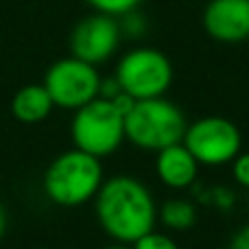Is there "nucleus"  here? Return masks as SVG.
<instances>
[{
	"instance_id": "obj_1",
	"label": "nucleus",
	"mask_w": 249,
	"mask_h": 249,
	"mask_svg": "<svg viewBox=\"0 0 249 249\" xmlns=\"http://www.w3.org/2000/svg\"><path fill=\"white\" fill-rule=\"evenodd\" d=\"M99 225L121 245H133L153 232L158 206L151 190L131 175H114L103 181L94 197Z\"/></svg>"
},
{
	"instance_id": "obj_2",
	"label": "nucleus",
	"mask_w": 249,
	"mask_h": 249,
	"mask_svg": "<svg viewBox=\"0 0 249 249\" xmlns=\"http://www.w3.org/2000/svg\"><path fill=\"white\" fill-rule=\"evenodd\" d=\"M103 164L79 149L57 155L44 173V193L53 203L77 208L96 197L103 186Z\"/></svg>"
},
{
	"instance_id": "obj_3",
	"label": "nucleus",
	"mask_w": 249,
	"mask_h": 249,
	"mask_svg": "<svg viewBox=\"0 0 249 249\" xmlns=\"http://www.w3.org/2000/svg\"><path fill=\"white\" fill-rule=\"evenodd\" d=\"M186 116L168 99L138 101L133 109L124 116V140L144 151H162L184 140Z\"/></svg>"
},
{
	"instance_id": "obj_4",
	"label": "nucleus",
	"mask_w": 249,
	"mask_h": 249,
	"mask_svg": "<svg viewBox=\"0 0 249 249\" xmlns=\"http://www.w3.org/2000/svg\"><path fill=\"white\" fill-rule=\"evenodd\" d=\"M74 149L94 158H107L124 142V116L112 101L94 99L74 112L70 124Z\"/></svg>"
},
{
	"instance_id": "obj_5",
	"label": "nucleus",
	"mask_w": 249,
	"mask_h": 249,
	"mask_svg": "<svg viewBox=\"0 0 249 249\" xmlns=\"http://www.w3.org/2000/svg\"><path fill=\"white\" fill-rule=\"evenodd\" d=\"M116 79L136 101L160 99L173 83L171 59L158 48L140 46L124 53L116 66Z\"/></svg>"
},
{
	"instance_id": "obj_6",
	"label": "nucleus",
	"mask_w": 249,
	"mask_h": 249,
	"mask_svg": "<svg viewBox=\"0 0 249 249\" xmlns=\"http://www.w3.org/2000/svg\"><path fill=\"white\" fill-rule=\"evenodd\" d=\"M44 88L48 90L55 107L77 112L79 107L99 99L101 74L96 72V66L70 55L55 61L46 70Z\"/></svg>"
},
{
	"instance_id": "obj_7",
	"label": "nucleus",
	"mask_w": 249,
	"mask_h": 249,
	"mask_svg": "<svg viewBox=\"0 0 249 249\" xmlns=\"http://www.w3.org/2000/svg\"><path fill=\"white\" fill-rule=\"evenodd\" d=\"M181 142L195 155L199 166H223L241 153L243 136L236 123L223 116H206L186 127Z\"/></svg>"
},
{
	"instance_id": "obj_8",
	"label": "nucleus",
	"mask_w": 249,
	"mask_h": 249,
	"mask_svg": "<svg viewBox=\"0 0 249 249\" xmlns=\"http://www.w3.org/2000/svg\"><path fill=\"white\" fill-rule=\"evenodd\" d=\"M123 39V29L118 18L107 13H92L79 20V24L70 33V51L72 57L99 66L107 61L118 51Z\"/></svg>"
},
{
	"instance_id": "obj_9",
	"label": "nucleus",
	"mask_w": 249,
	"mask_h": 249,
	"mask_svg": "<svg viewBox=\"0 0 249 249\" xmlns=\"http://www.w3.org/2000/svg\"><path fill=\"white\" fill-rule=\"evenodd\" d=\"M203 29L221 44L249 39V0H210L203 9Z\"/></svg>"
},
{
	"instance_id": "obj_10",
	"label": "nucleus",
	"mask_w": 249,
	"mask_h": 249,
	"mask_svg": "<svg viewBox=\"0 0 249 249\" xmlns=\"http://www.w3.org/2000/svg\"><path fill=\"white\" fill-rule=\"evenodd\" d=\"M155 173H158V177L162 179V184H166L168 188L184 190V188H188V186H193V181L197 179L199 162L195 160V155L186 149L184 142H177V144L158 151Z\"/></svg>"
},
{
	"instance_id": "obj_11",
	"label": "nucleus",
	"mask_w": 249,
	"mask_h": 249,
	"mask_svg": "<svg viewBox=\"0 0 249 249\" xmlns=\"http://www.w3.org/2000/svg\"><path fill=\"white\" fill-rule=\"evenodd\" d=\"M55 103L44 83H31V86L20 88L11 99V114L24 124H37L46 121Z\"/></svg>"
},
{
	"instance_id": "obj_12",
	"label": "nucleus",
	"mask_w": 249,
	"mask_h": 249,
	"mask_svg": "<svg viewBox=\"0 0 249 249\" xmlns=\"http://www.w3.org/2000/svg\"><path fill=\"white\" fill-rule=\"evenodd\" d=\"M158 216L164 228L173 230V232H188L197 223V210L186 199H171V201H166L160 208Z\"/></svg>"
},
{
	"instance_id": "obj_13",
	"label": "nucleus",
	"mask_w": 249,
	"mask_h": 249,
	"mask_svg": "<svg viewBox=\"0 0 249 249\" xmlns=\"http://www.w3.org/2000/svg\"><path fill=\"white\" fill-rule=\"evenodd\" d=\"M86 2L99 13L123 18V16H127V13L136 11V9L140 7L142 0H86Z\"/></svg>"
},
{
	"instance_id": "obj_14",
	"label": "nucleus",
	"mask_w": 249,
	"mask_h": 249,
	"mask_svg": "<svg viewBox=\"0 0 249 249\" xmlns=\"http://www.w3.org/2000/svg\"><path fill=\"white\" fill-rule=\"evenodd\" d=\"M131 249H179V247H177V243L168 234L153 230V232L144 234L142 238H138L131 245Z\"/></svg>"
},
{
	"instance_id": "obj_15",
	"label": "nucleus",
	"mask_w": 249,
	"mask_h": 249,
	"mask_svg": "<svg viewBox=\"0 0 249 249\" xmlns=\"http://www.w3.org/2000/svg\"><path fill=\"white\" fill-rule=\"evenodd\" d=\"M232 175L243 188H249V153H238L232 162Z\"/></svg>"
},
{
	"instance_id": "obj_16",
	"label": "nucleus",
	"mask_w": 249,
	"mask_h": 249,
	"mask_svg": "<svg viewBox=\"0 0 249 249\" xmlns=\"http://www.w3.org/2000/svg\"><path fill=\"white\" fill-rule=\"evenodd\" d=\"M121 29H123V33H124V35H129L131 39H136L138 35L144 33V18L136 16V11L127 13V16H123Z\"/></svg>"
},
{
	"instance_id": "obj_17",
	"label": "nucleus",
	"mask_w": 249,
	"mask_h": 249,
	"mask_svg": "<svg viewBox=\"0 0 249 249\" xmlns=\"http://www.w3.org/2000/svg\"><path fill=\"white\" fill-rule=\"evenodd\" d=\"M123 92V86L121 81L116 79V74L109 79H101V90H99V99H105V101H112L116 99L118 94Z\"/></svg>"
},
{
	"instance_id": "obj_18",
	"label": "nucleus",
	"mask_w": 249,
	"mask_h": 249,
	"mask_svg": "<svg viewBox=\"0 0 249 249\" xmlns=\"http://www.w3.org/2000/svg\"><path fill=\"white\" fill-rule=\"evenodd\" d=\"M112 103H114V107H116L118 109V112H121L123 114V116H127V114L129 112H131V109H133V105H136L138 103V101L136 99H133V96L131 94H127V92H121V94H118L116 96V99H112Z\"/></svg>"
},
{
	"instance_id": "obj_19",
	"label": "nucleus",
	"mask_w": 249,
	"mask_h": 249,
	"mask_svg": "<svg viewBox=\"0 0 249 249\" xmlns=\"http://www.w3.org/2000/svg\"><path fill=\"white\" fill-rule=\"evenodd\" d=\"M228 249H249V223L243 225V228L234 234Z\"/></svg>"
},
{
	"instance_id": "obj_20",
	"label": "nucleus",
	"mask_w": 249,
	"mask_h": 249,
	"mask_svg": "<svg viewBox=\"0 0 249 249\" xmlns=\"http://www.w3.org/2000/svg\"><path fill=\"white\" fill-rule=\"evenodd\" d=\"M4 228H7V214H4L2 206H0V238H2V234H4Z\"/></svg>"
},
{
	"instance_id": "obj_21",
	"label": "nucleus",
	"mask_w": 249,
	"mask_h": 249,
	"mask_svg": "<svg viewBox=\"0 0 249 249\" xmlns=\"http://www.w3.org/2000/svg\"><path fill=\"white\" fill-rule=\"evenodd\" d=\"M105 249H131V247H127V245H121V243H118V245H112V247H105Z\"/></svg>"
}]
</instances>
